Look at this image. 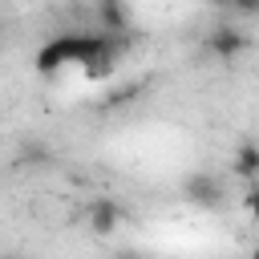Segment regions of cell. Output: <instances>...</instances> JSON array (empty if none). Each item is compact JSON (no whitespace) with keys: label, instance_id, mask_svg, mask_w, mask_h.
I'll return each instance as SVG.
<instances>
[{"label":"cell","instance_id":"9c48e42d","mask_svg":"<svg viewBox=\"0 0 259 259\" xmlns=\"http://www.w3.org/2000/svg\"><path fill=\"white\" fill-rule=\"evenodd\" d=\"M125 259H142V255H125Z\"/></svg>","mask_w":259,"mask_h":259},{"label":"cell","instance_id":"3957f363","mask_svg":"<svg viewBox=\"0 0 259 259\" xmlns=\"http://www.w3.org/2000/svg\"><path fill=\"white\" fill-rule=\"evenodd\" d=\"M182 190H186V198H190L194 206H219V202H223V182H219L214 174H190Z\"/></svg>","mask_w":259,"mask_h":259},{"label":"cell","instance_id":"52a82bcc","mask_svg":"<svg viewBox=\"0 0 259 259\" xmlns=\"http://www.w3.org/2000/svg\"><path fill=\"white\" fill-rule=\"evenodd\" d=\"M231 8H239V12H251V16H259V0H227Z\"/></svg>","mask_w":259,"mask_h":259},{"label":"cell","instance_id":"6da1fadb","mask_svg":"<svg viewBox=\"0 0 259 259\" xmlns=\"http://www.w3.org/2000/svg\"><path fill=\"white\" fill-rule=\"evenodd\" d=\"M206 53L231 65L235 57L247 53V32L235 28V24H219V28H210V36H206Z\"/></svg>","mask_w":259,"mask_h":259},{"label":"cell","instance_id":"277c9868","mask_svg":"<svg viewBox=\"0 0 259 259\" xmlns=\"http://www.w3.org/2000/svg\"><path fill=\"white\" fill-rule=\"evenodd\" d=\"M117 223H121V206H117L113 198H97V202L89 206V227H93L97 235H113Z\"/></svg>","mask_w":259,"mask_h":259},{"label":"cell","instance_id":"5b68a950","mask_svg":"<svg viewBox=\"0 0 259 259\" xmlns=\"http://www.w3.org/2000/svg\"><path fill=\"white\" fill-rule=\"evenodd\" d=\"M231 170L247 182L259 178V142H239L235 146V158H231Z\"/></svg>","mask_w":259,"mask_h":259},{"label":"cell","instance_id":"8992f818","mask_svg":"<svg viewBox=\"0 0 259 259\" xmlns=\"http://www.w3.org/2000/svg\"><path fill=\"white\" fill-rule=\"evenodd\" d=\"M243 206H247V214L259 223V186H251V190L243 194Z\"/></svg>","mask_w":259,"mask_h":259},{"label":"cell","instance_id":"7a4b0ae2","mask_svg":"<svg viewBox=\"0 0 259 259\" xmlns=\"http://www.w3.org/2000/svg\"><path fill=\"white\" fill-rule=\"evenodd\" d=\"M93 16L97 28L109 36H130V8L121 0H93Z\"/></svg>","mask_w":259,"mask_h":259},{"label":"cell","instance_id":"ba28073f","mask_svg":"<svg viewBox=\"0 0 259 259\" xmlns=\"http://www.w3.org/2000/svg\"><path fill=\"white\" fill-rule=\"evenodd\" d=\"M251 259H259V243H255V247H251Z\"/></svg>","mask_w":259,"mask_h":259},{"label":"cell","instance_id":"30bf717a","mask_svg":"<svg viewBox=\"0 0 259 259\" xmlns=\"http://www.w3.org/2000/svg\"><path fill=\"white\" fill-rule=\"evenodd\" d=\"M210 4H227V0H210Z\"/></svg>","mask_w":259,"mask_h":259}]
</instances>
